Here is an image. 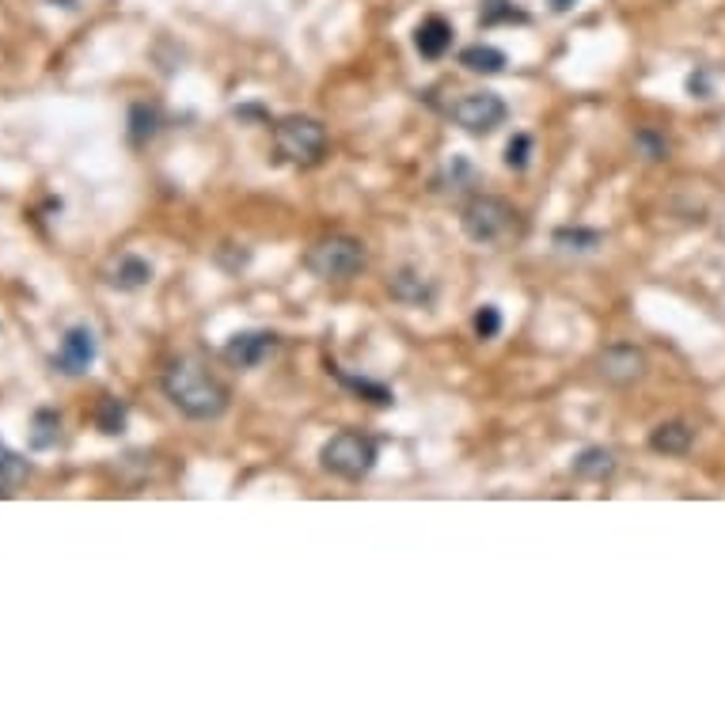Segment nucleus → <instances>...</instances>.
Segmentation results:
<instances>
[{"instance_id": "obj_19", "label": "nucleus", "mask_w": 725, "mask_h": 725, "mask_svg": "<svg viewBox=\"0 0 725 725\" xmlns=\"http://www.w3.org/2000/svg\"><path fill=\"white\" fill-rule=\"evenodd\" d=\"M555 247L566 254H592L604 247V233L600 228H558Z\"/></svg>"}, {"instance_id": "obj_8", "label": "nucleus", "mask_w": 725, "mask_h": 725, "mask_svg": "<svg viewBox=\"0 0 725 725\" xmlns=\"http://www.w3.org/2000/svg\"><path fill=\"white\" fill-rule=\"evenodd\" d=\"M95 358H99L95 331L88 324H77V327H69V331H65L61 350H57L54 365H57V373H65V376H84V373H92Z\"/></svg>"}, {"instance_id": "obj_12", "label": "nucleus", "mask_w": 725, "mask_h": 725, "mask_svg": "<svg viewBox=\"0 0 725 725\" xmlns=\"http://www.w3.org/2000/svg\"><path fill=\"white\" fill-rule=\"evenodd\" d=\"M152 274H156L152 262L141 259V254H122L111 267V274H106V282L122 293H137V290H145V285H152Z\"/></svg>"}, {"instance_id": "obj_17", "label": "nucleus", "mask_w": 725, "mask_h": 725, "mask_svg": "<svg viewBox=\"0 0 725 725\" xmlns=\"http://www.w3.org/2000/svg\"><path fill=\"white\" fill-rule=\"evenodd\" d=\"M57 441H61V415L57 410H35V418H31V433H27V444L31 452H49L57 449Z\"/></svg>"}, {"instance_id": "obj_27", "label": "nucleus", "mask_w": 725, "mask_h": 725, "mask_svg": "<svg viewBox=\"0 0 725 725\" xmlns=\"http://www.w3.org/2000/svg\"><path fill=\"white\" fill-rule=\"evenodd\" d=\"M688 95H691V99H711V95H714L711 72H703V69L691 72V77H688Z\"/></svg>"}, {"instance_id": "obj_24", "label": "nucleus", "mask_w": 725, "mask_h": 725, "mask_svg": "<svg viewBox=\"0 0 725 725\" xmlns=\"http://www.w3.org/2000/svg\"><path fill=\"white\" fill-rule=\"evenodd\" d=\"M472 327H475V339H483V342L498 339L501 335V308L498 304H483V308L475 311Z\"/></svg>"}, {"instance_id": "obj_5", "label": "nucleus", "mask_w": 725, "mask_h": 725, "mask_svg": "<svg viewBox=\"0 0 725 725\" xmlns=\"http://www.w3.org/2000/svg\"><path fill=\"white\" fill-rule=\"evenodd\" d=\"M376 456H381V452H376V441L365 433H358V430L335 433L331 441L319 449V464H324V472L339 475V479H350V483L365 479V475L376 467Z\"/></svg>"}, {"instance_id": "obj_21", "label": "nucleus", "mask_w": 725, "mask_h": 725, "mask_svg": "<svg viewBox=\"0 0 725 725\" xmlns=\"http://www.w3.org/2000/svg\"><path fill=\"white\" fill-rule=\"evenodd\" d=\"M509 23H529V12L513 4V0H483L479 8V27H509Z\"/></svg>"}, {"instance_id": "obj_15", "label": "nucleus", "mask_w": 725, "mask_h": 725, "mask_svg": "<svg viewBox=\"0 0 725 725\" xmlns=\"http://www.w3.org/2000/svg\"><path fill=\"white\" fill-rule=\"evenodd\" d=\"M433 186L444 194H464V191H472V186H479V171H475V163L467 160V156H452L441 175L433 179Z\"/></svg>"}, {"instance_id": "obj_22", "label": "nucleus", "mask_w": 725, "mask_h": 725, "mask_svg": "<svg viewBox=\"0 0 725 725\" xmlns=\"http://www.w3.org/2000/svg\"><path fill=\"white\" fill-rule=\"evenodd\" d=\"M331 373L339 376V384L350 387L358 399H369V403H376V407H392V403H395L392 387H384V384H376V381H365V376H350V373H342V369H335V365H331Z\"/></svg>"}, {"instance_id": "obj_3", "label": "nucleus", "mask_w": 725, "mask_h": 725, "mask_svg": "<svg viewBox=\"0 0 725 725\" xmlns=\"http://www.w3.org/2000/svg\"><path fill=\"white\" fill-rule=\"evenodd\" d=\"M369 267V251L358 236H324L319 243L308 247L304 254V270L319 282H350Z\"/></svg>"}, {"instance_id": "obj_9", "label": "nucleus", "mask_w": 725, "mask_h": 725, "mask_svg": "<svg viewBox=\"0 0 725 725\" xmlns=\"http://www.w3.org/2000/svg\"><path fill=\"white\" fill-rule=\"evenodd\" d=\"M277 345H282V339L274 331H236L225 342V361L233 369H259L274 358Z\"/></svg>"}, {"instance_id": "obj_10", "label": "nucleus", "mask_w": 725, "mask_h": 725, "mask_svg": "<svg viewBox=\"0 0 725 725\" xmlns=\"http://www.w3.org/2000/svg\"><path fill=\"white\" fill-rule=\"evenodd\" d=\"M387 293H392V301L410 304V308H426V304H433V296H437L433 282L415 267L395 270V274L387 277Z\"/></svg>"}, {"instance_id": "obj_20", "label": "nucleus", "mask_w": 725, "mask_h": 725, "mask_svg": "<svg viewBox=\"0 0 725 725\" xmlns=\"http://www.w3.org/2000/svg\"><path fill=\"white\" fill-rule=\"evenodd\" d=\"M27 475H31L27 460H23L20 452L8 449V444H0V498L20 490V486L27 483Z\"/></svg>"}, {"instance_id": "obj_14", "label": "nucleus", "mask_w": 725, "mask_h": 725, "mask_svg": "<svg viewBox=\"0 0 725 725\" xmlns=\"http://www.w3.org/2000/svg\"><path fill=\"white\" fill-rule=\"evenodd\" d=\"M615 452L612 449H600V444H592V449H585L578 460H574V475L585 483H604L615 475Z\"/></svg>"}, {"instance_id": "obj_16", "label": "nucleus", "mask_w": 725, "mask_h": 725, "mask_svg": "<svg viewBox=\"0 0 725 725\" xmlns=\"http://www.w3.org/2000/svg\"><path fill=\"white\" fill-rule=\"evenodd\" d=\"M460 65H464L467 72H479V77H498V72H506L509 57H506V49H498V46L475 43V46L460 49Z\"/></svg>"}, {"instance_id": "obj_28", "label": "nucleus", "mask_w": 725, "mask_h": 725, "mask_svg": "<svg viewBox=\"0 0 725 725\" xmlns=\"http://www.w3.org/2000/svg\"><path fill=\"white\" fill-rule=\"evenodd\" d=\"M547 4H551V12H558V15H563V12H570V8L578 4V0H547Z\"/></svg>"}, {"instance_id": "obj_6", "label": "nucleus", "mask_w": 725, "mask_h": 725, "mask_svg": "<svg viewBox=\"0 0 725 725\" xmlns=\"http://www.w3.org/2000/svg\"><path fill=\"white\" fill-rule=\"evenodd\" d=\"M449 118L456 122L460 129H467V134L486 137L498 126H506L509 106L498 92H467L449 106Z\"/></svg>"}, {"instance_id": "obj_23", "label": "nucleus", "mask_w": 725, "mask_h": 725, "mask_svg": "<svg viewBox=\"0 0 725 725\" xmlns=\"http://www.w3.org/2000/svg\"><path fill=\"white\" fill-rule=\"evenodd\" d=\"M95 430L106 437H118L126 430V403L114 399V395H103L95 407Z\"/></svg>"}, {"instance_id": "obj_1", "label": "nucleus", "mask_w": 725, "mask_h": 725, "mask_svg": "<svg viewBox=\"0 0 725 725\" xmlns=\"http://www.w3.org/2000/svg\"><path fill=\"white\" fill-rule=\"evenodd\" d=\"M163 395L179 415L194 418V422H217L228 410V387L191 358H179L163 369Z\"/></svg>"}, {"instance_id": "obj_18", "label": "nucleus", "mask_w": 725, "mask_h": 725, "mask_svg": "<svg viewBox=\"0 0 725 725\" xmlns=\"http://www.w3.org/2000/svg\"><path fill=\"white\" fill-rule=\"evenodd\" d=\"M156 134H160V111H156L152 103L129 106V145L145 148Z\"/></svg>"}, {"instance_id": "obj_13", "label": "nucleus", "mask_w": 725, "mask_h": 725, "mask_svg": "<svg viewBox=\"0 0 725 725\" xmlns=\"http://www.w3.org/2000/svg\"><path fill=\"white\" fill-rule=\"evenodd\" d=\"M695 444V430L688 422H661L649 430V449L657 456H688Z\"/></svg>"}, {"instance_id": "obj_26", "label": "nucleus", "mask_w": 725, "mask_h": 725, "mask_svg": "<svg viewBox=\"0 0 725 725\" xmlns=\"http://www.w3.org/2000/svg\"><path fill=\"white\" fill-rule=\"evenodd\" d=\"M532 163V137L529 134H513V141L506 145V168L509 171H524Z\"/></svg>"}, {"instance_id": "obj_4", "label": "nucleus", "mask_w": 725, "mask_h": 725, "mask_svg": "<svg viewBox=\"0 0 725 725\" xmlns=\"http://www.w3.org/2000/svg\"><path fill=\"white\" fill-rule=\"evenodd\" d=\"M274 148L285 163L316 168L327 152V126L311 114H285L274 122Z\"/></svg>"}, {"instance_id": "obj_7", "label": "nucleus", "mask_w": 725, "mask_h": 725, "mask_svg": "<svg viewBox=\"0 0 725 725\" xmlns=\"http://www.w3.org/2000/svg\"><path fill=\"white\" fill-rule=\"evenodd\" d=\"M646 373H649V358L642 345L620 342V345H604V350L597 353V376L612 387H631V384L646 381Z\"/></svg>"}, {"instance_id": "obj_2", "label": "nucleus", "mask_w": 725, "mask_h": 725, "mask_svg": "<svg viewBox=\"0 0 725 725\" xmlns=\"http://www.w3.org/2000/svg\"><path fill=\"white\" fill-rule=\"evenodd\" d=\"M460 228L472 243L479 247H506L521 236V213L494 194H475L472 202L460 209Z\"/></svg>"}, {"instance_id": "obj_25", "label": "nucleus", "mask_w": 725, "mask_h": 725, "mask_svg": "<svg viewBox=\"0 0 725 725\" xmlns=\"http://www.w3.org/2000/svg\"><path fill=\"white\" fill-rule=\"evenodd\" d=\"M634 148H638L646 160H669V141H665L661 134H654V129H638L634 134Z\"/></svg>"}, {"instance_id": "obj_11", "label": "nucleus", "mask_w": 725, "mask_h": 725, "mask_svg": "<svg viewBox=\"0 0 725 725\" xmlns=\"http://www.w3.org/2000/svg\"><path fill=\"white\" fill-rule=\"evenodd\" d=\"M452 23L441 20V15H430V20H422L415 27V49L426 57V61H441L444 54L452 49Z\"/></svg>"}]
</instances>
